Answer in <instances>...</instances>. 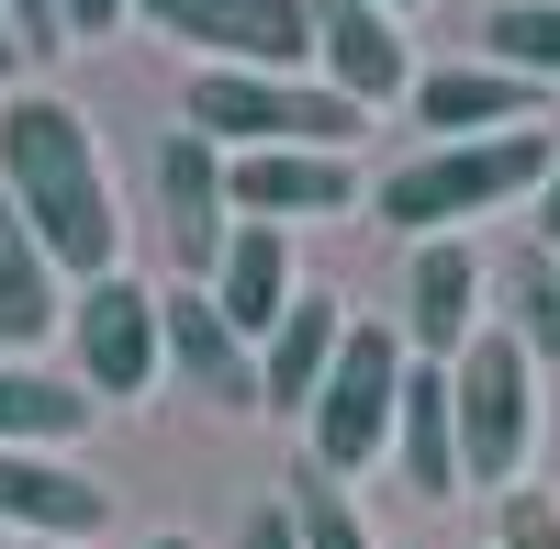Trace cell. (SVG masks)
<instances>
[{
  "mask_svg": "<svg viewBox=\"0 0 560 549\" xmlns=\"http://www.w3.org/2000/svg\"><path fill=\"white\" fill-rule=\"evenodd\" d=\"M191 135H213V147H314V157H348L370 113L348 102V90H325V79H247V68H202L191 79Z\"/></svg>",
  "mask_w": 560,
  "mask_h": 549,
  "instance_id": "cell-3",
  "label": "cell"
},
{
  "mask_svg": "<svg viewBox=\"0 0 560 549\" xmlns=\"http://www.w3.org/2000/svg\"><path fill=\"white\" fill-rule=\"evenodd\" d=\"M224 191H236L247 224H303V213H348L359 168L314 157V147H258V157H224Z\"/></svg>",
  "mask_w": 560,
  "mask_h": 549,
  "instance_id": "cell-11",
  "label": "cell"
},
{
  "mask_svg": "<svg viewBox=\"0 0 560 549\" xmlns=\"http://www.w3.org/2000/svg\"><path fill=\"white\" fill-rule=\"evenodd\" d=\"M348 326H359V314H337L325 292H303L292 314H280V337L258 348V404H269V416H314V393L337 382V348H348Z\"/></svg>",
  "mask_w": 560,
  "mask_h": 549,
  "instance_id": "cell-14",
  "label": "cell"
},
{
  "mask_svg": "<svg viewBox=\"0 0 560 549\" xmlns=\"http://www.w3.org/2000/svg\"><path fill=\"white\" fill-rule=\"evenodd\" d=\"M23 68V34H12V0H0V79Z\"/></svg>",
  "mask_w": 560,
  "mask_h": 549,
  "instance_id": "cell-28",
  "label": "cell"
},
{
  "mask_svg": "<svg viewBox=\"0 0 560 549\" xmlns=\"http://www.w3.org/2000/svg\"><path fill=\"white\" fill-rule=\"evenodd\" d=\"M68 348H79V393L90 404H135L158 371H168V292H147V281H90L79 303H68Z\"/></svg>",
  "mask_w": 560,
  "mask_h": 549,
  "instance_id": "cell-6",
  "label": "cell"
},
{
  "mask_svg": "<svg viewBox=\"0 0 560 549\" xmlns=\"http://www.w3.org/2000/svg\"><path fill=\"white\" fill-rule=\"evenodd\" d=\"M168 371L191 382L202 404H258V348L224 326V303L191 281V292H168Z\"/></svg>",
  "mask_w": 560,
  "mask_h": 549,
  "instance_id": "cell-16",
  "label": "cell"
},
{
  "mask_svg": "<svg viewBox=\"0 0 560 549\" xmlns=\"http://www.w3.org/2000/svg\"><path fill=\"white\" fill-rule=\"evenodd\" d=\"M482 57L538 79V90H560V0H493L482 12Z\"/></svg>",
  "mask_w": 560,
  "mask_h": 549,
  "instance_id": "cell-20",
  "label": "cell"
},
{
  "mask_svg": "<svg viewBox=\"0 0 560 549\" xmlns=\"http://www.w3.org/2000/svg\"><path fill=\"white\" fill-rule=\"evenodd\" d=\"M147 549H202V538H179V527H158V538H147Z\"/></svg>",
  "mask_w": 560,
  "mask_h": 549,
  "instance_id": "cell-29",
  "label": "cell"
},
{
  "mask_svg": "<svg viewBox=\"0 0 560 549\" xmlns=\"http://www.w3.org/2000/svg\"><path fill=\"white\" fill-rule=\"evenodd\" d=\"M292 527H303V549H370V527H359V505L325 471H303L292 482Z\"/></svg>",
  "mask_w": 560,
  "mask_h": 549,
  "instance_id": "cell-22",
  "label": "cell"
},
{
  "mask_svg": "<svg viewBox=\"0 0 560 549\" xmlns=\"http://www.w3.org/2000/svg\"><path fill=\"white\" fill-rule=\"evenodd\" d=\"M549 168H560V135H549V124L482 135V147H427V157L382 168V224L415 236V247H438V236H459V224H482V213H504V202L549 191Z\"/></svg>",
  "mask_w": 560,
  "mask_h": 549,
  "instance_id": "cell-2",
  "label": "cell"
},
{
  "mask_svg": "<svg viewBox=\"0 0 560 549\" xmlns=\"http://www.w3.org/2000/svg\"><path fill=\"white\" fill-rule=\"evenodd\" d=\"M382 12H393V23H404V12H415V0H382Z\"/></svg>",
  "mask_w": 560,
  "mask_h": 549,
  "instance_id": "cell-30",
  "label": "cell"
},
{
  "mask_svg": "<svg viewBox=\"0 0 560 549\" xmlns=\"http://www.w3.org/2000/svg\"><path fill=\"white\" fill-rule=\"evenodd\" d=\"M415 124L438 135V147H482V135H527L538 124V79L516 68H438V79H415Z\"/></svg>",
  "mask_w": 560,
  "mask_h": 549,
  "instance_id": "cell-13",
  "label": "cell"
},
{
  "mask_svg": "<svg viewBox=\"0 0 560 549\" xmlns=\"http://www.w3.org/2000/svg\"><path fill=\"white\" fill-rule=\"evenodd\" d=\"M202 292L224 303V326H236L247 348H269L280 314L303 303V292H292V224H236V247H224V269H213Z\"/></svg>",
  "mask_w": 560,
  "mask_h": 549,
  "instance_id": "cell-15",
  "label": "cell"
},
{
  "mask_svg": "<svg viewBox=\"0 0 560 549\" xmlns=\"http://www.w3.org/2000/svg\"><path fill=\"white\" fill-rule=\"evenodd\" d=\"M504 337H516L538 371L560 359V258H549V247H527L516 269H504Z\"/></svg>",
  "mask_w": 560,
  "mask_h": 549,
  "instance_id": "cell-21",
  "label": "cell"
},
{
  "mask_svg": "<svg viewBox=\"0 0 560 549\" xmlns=\"http://www.w3.org/2000/svg\"><path fill=\"white\" fill-rule=\"evenodd\" d=\"M158 34H179L191 57L213 68H247V79H292V57H314V12L303 0H135Z\"/></svg>",
  "mask_w": 560,
  "mask_h": 549,
  "instance_id": "cell-7",
  "label": "cell"
},
{
  "mask_svg": "<svg viewBox=\"0 0 560 549\" xmlns=\"http://www.w3.org/2000/svg\"><path fill=\"white\" fill-rule=\"evenodd\" d=\"M314 12V57H325V90H348L359 113H382L415 90V45L382 0H303Z\"/></svg>",
  "mask_w": 560,
  "mask_h": 549,
  "instance_id": "cell-8",
  "label": "cell"
},
{
  "mask_svg": "<svg viewBox=\"0 0 560 549\" xmlns=\"http://www.w3.org/2000/svg\"><path fill=\"white\" fill-rule=\"evenodd\" d=\"M404 371H415L404 326H348L337 382H325V393H314V416H303L314 471H325V482H337V471H370V460L393 448V427H404Z\"/></svg>",
  "mask_w": 560,
  "mask_h": 549,
  "instance_id": "cell-5",
  "label": "cell"
},
{
  "mask_svg": "<svg viewBox=\"0 0 560 549\" xmlns=\"http://www.w3.org/2000/svg\"><path fill=\"white\" fill-rule=\"evenodd\" d=\"M538 247L560 258V168H549V191H538Z\"/></svg>",
  "mask_w": 560,
  "mask_h": 549,
  "instance_id": "cell-27",
  "label": "cell"
},
{
  "mask_svg": "<svg viewBox=\"0 0 560 549\" xmlns=\"http://www.w3.org/2000/svg\"><path fill=\"white\" fill-rule=\"evenodd\" d=\"M12 34L23 57H68V0H12Z\"/></svg>",
  "mask_w": 560,
  "mask_h": 549,
  "instance_id": "cell-24",
  "label": "cell"
},
{
  "mask_svg": "<svg viewBox=\"0 0 560 549\" xmlns=\"http://www.w3.org/2000/svg\"><path fill=\"white\" fill-rule=\"evenodd\" d=\"M393 460H404V482L427 493H459V393H448V371H427L415 359L404 371V427H393Z\"/></svg>",
  "mask_w": 560,
  "mask_h": 549,
  "instance_id": "cell-18",
  "label": "cell"
},
{
  "mask_svg": "<svg viewBox=\"0 0 560 549\" xmlns=\"http://www.w3.org/2000/svg\"><path fill=\"white\" fill-rule=\"evenodd\" d=\"M0 549H12V527H0Z\"/></svg>",
  "mask_w": 560,
  "mask_h": 549,
  "instance_id": "cell-32",
  "label": "cell"
},
{
  "mask_svg": "<svg viewBox=\"0 0 560 549\" xmlns=\"http://www.w3.org/2000/svg\"><path fill=\"white\" fill-rule=\"evenodd\" d=\"M23 549H57V538H23Z\"/></svg>",
  "mask_w": 560,
  "mask_h": 549,
  "instance_id": "cell-31",
  "label": "cell"
},
{
  "mask_svg": "<svg viewBox=\"0 0 560 549\" xmlns=\"http://www.w3.org/2000/svg\"><path fill=\"white\" fill-rule=\"evenodd\" d=\"M0 191L23 202V224L45 236V258L68 281H113L124 269V213H113V168L90 147V113L57 90H12L0 102Z\"/></svg>",
  "mask_w": 560,
  "mask_h": 549,
  "instance_id": "cell-1",
  "label": "cell"
},
{
  "mask_svg": "<svg viewBox=\"0 0 560 549\" xmlns=\"http://www.w3.org/2000/svg\"><path fill=\"white\" fill-rule=\"evenodd\" d=\"M493 549H560V505H549V493H504Z\"/></svg>",
  "mask_w": 560,
  "mask_h": 549,
  "instance_id": "cell-23",
  "label": "cell"
},
{
  "mask_svg": "<svg viewBox=\"0 0 560 549\" xmlns=\"http://www.w3.org/2000/svg\"><path fill=\"white\" fill-rule=\"evenodd\" d=\"M124 12H135V0H68V45H102Z\"/></svg>",
  "mask_w": 560,
  "mask_h": 549,
  "instance_id": "cell-26",
  "label": "cell"
},
{
  "mask_svg": "<svg viewBox=\"0 0 560 549\" xmlns=\"http://www.w3.org/2000/svg\"><path fill=\"white\" fill-rule=\"evenodd\" d=\"M68 326V269L45 258V236L23 224V202L0 191V348H34Z\"/></svg>",
  "mask_w": 560,
  "mask_h": 549,
  "instance_id": "cell-17",
  "label": "cell"
},
{
  "mask_svg": "<svg viewBox=\"0 0 560 549\" xmlns=\"http://www.w3.org/2000/svg\"><path fill=\"white\" fill-rule=\"evenodd\" d=\"M90 427V393L79 382H45L23 359H0V448H68Z\"/></svg>",
  "mask_w": 560,
  "mask_h": 549,
  "instance_id": "cell-19",
  "label": "cell"
},
{
  "mask_svg": "<svg viewBox=\"0 0 560 549\" xmlns=\"http://www.w3.org/2000/svg\"><path fill=\"white\" fill-rule=\"evenodd\" d=\"M482 337V258L471 236H438V247H415V281H404V348L427 359V371H459Z\"/></svg>",
  "mask_w": 560,
  "mask_h": 549,
  "instance_id": "cell-10",
  "label": "cell"
},
{
  "mask_svg": "<svg viewBox=\"0 0 560 549\" xmlns=\"http://www.w3.org/2000/svg\"><path fill=\"white\" fill-rule=\"evenodd\" d=\"M448 393H459V482L471 493H516L527 437H538V359L504 326H482L471 359L448 371Z\"/></svg>",
  "mask_w": 560,
  "mask_h": 549,
  "instance_id": "cell-4",
  "label": "cell"
},
{
  "mask_svg": "<svg viewBox=\"0 0 560 549\" xmlns=\"http://www.w3.org/2000/svg\"><path fill=\"white\" fill-rule=\"evenodd\" d=\"M102 516H113V493L90 482V471H68L57 448H0V527L79 549V538L102 527Z\"/></svg>",
  "mask_w": 560,
  "mask_h": 549,
  "instance_id": "cell-12",
  "label": "cell"
},
{
  "mask_svg": "<svg viewBox=\"0 0 560 549\" xmlns=\"http://www.w3.org/2000/svg\"><path fill=\"white\" fill-rule=\"evenodd\" d=\"M236 549H303V527H292V505H258V516L236 527Z\"/></svg>",
  "mask_w": 560,
  "mask_h": 549,
  "instance_id": "cell-25",
  "label": "cell"
},
{
  "mask_svg": "<svg viewBox=\"0 0 560 549\" xmlns=\"http://www.w3.org/2000/svg\"><path fill=\"white\" fill-rule=\"evenodd\" d=\"M158 202H168V247H179V269H191V281H213L224 247H236V191H224V147H213V135L179 124L168 147H158Z\"/></svg>",
  "mask_w": 560,
  "mask_h": 549,
  "instance_id": "cell-9",
  "label": "cell"
}]
</instances>
